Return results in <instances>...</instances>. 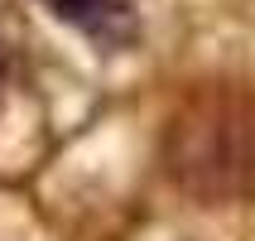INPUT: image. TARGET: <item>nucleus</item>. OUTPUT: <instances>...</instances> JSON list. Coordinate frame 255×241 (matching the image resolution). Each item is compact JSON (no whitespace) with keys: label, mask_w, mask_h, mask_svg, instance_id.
I'll use <instances>...</instances> for the list:
<instances>
[{"label":"nucleus","mask_w":255,"mask_h":241,"mask_svg":"<svg viewBox=\"0 0 255 241\" xmlns=\"http://www.w3.org/2000/svg\"><path fill=\"white\" fill-rule=\"evenodd\" d=\"M43 5L97 43H121L135 29V0H43Z\"/></svg>","instance_id":"obj_1"},{"label":"nucleus","mask_w":255,"mask_h":241,"mask_svg":"<svg viewBox=\"0 0 255 241\" xmlns=\"http://www.w3.org/2000/svg\"><path fill=\"white\" fill-rule=\"evenodd\" d=\"M5 77H10V58H5V43H0V92H5Z\"/></svg>","instance_id":"obj_2"}]
</instances>
